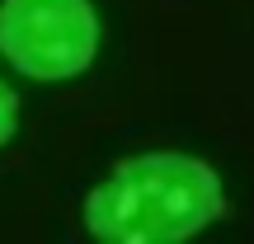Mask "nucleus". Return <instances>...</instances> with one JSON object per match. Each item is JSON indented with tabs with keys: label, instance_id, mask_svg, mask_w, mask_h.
I'll use <instances>...</instances> for the list:
<instances>
[{
	"label": "nucleus",
	"instance_id": "obj_1",
	"mask_svg": "<svg viewBox=\"0 0 254 244\" xmlns=\"http://www.w3.org/2000/svg\"><path fill=\"white\" fill-rule=\"evenodd\" d=\"M226 216L221 174L198 155L146 150L85 197V230L109 244H174Z\"/></svg>",
	"mask_w": 254,
	"mask_h": 244
},
{
	"label": "nucleus",
	"instance_id": "obj_2",
	"mask_svg": "<svg viewBox=\"0 0 254 244\" xmlns=\"http://www.w3.org/2000/svg\"><path fill=\"white\" fill-rule=\"evenodd\" d=\"M99 9L90 0H0V56L28 80H75L99 56Z\"/></svg>",
	"mask_w": 254,
	"mask_h": 244
},
{
	"label": "nucleus",
	"instance_id": "obj_3",
	"mask_svg": "<svg viewBox=\"0 0 254 244\" xmlns=\"http://www.w3.org/2000/svg\"><path fill=\"white\" fill-rule=\"evenodd\" d=\"M19 132V94L0 80V146H9Z\"/></svg>",
	"mask_w": 254,
	"mask_h": 244
}]
</instances>
